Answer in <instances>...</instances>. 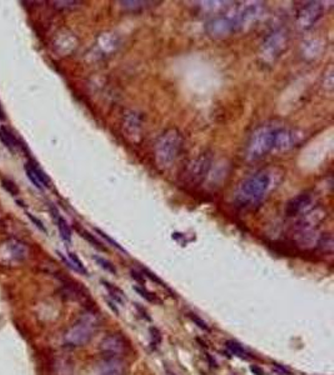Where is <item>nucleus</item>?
<instances>
[{"label": "nucleus", "mask_w": 334, "mask_h": 375, "mask_svg": "<svg viewBox=\"0 0 334 375\" xmlns=\"http://www.w3.org/2000/svg\"><path fill=\"white\" fill-rule=\"evenodd\" d=\"M289 34L286 29L279 28L266 35L259 52V58L263 64H273L288 48Z\"/></svg>", "instance_id": "39448f33"}, {"label": "nucleus", "mask_w": 334, "mask_h": 375, "mask_svg": "<svg viewBox=\"0 0 334 375\" xmlns=\"http://www.w3.org/2000/svg\"><path fill=\"white\" fill-rule=\"evenodd\" d=\"M94 260H96V262H98V264L100 265V266L103 268V269H106V272H112V274H116V268H114V265H112V262H109L108 260L103 259V258H99V256H94Z\"/></svg>", "instance_id": "393cba45"}, {"label": "nucleus", "mask_w": 334, "mask_h": 375, "mask_svg": "<svg viewBox=\"0 0 334 375\" xmlns=\"http://www.w3.org/2000/svg\"><path fill=\"white\" fill-rule=\"evenodd\" d=\"M212 162H213V155L209 152H203V154L198 155L196 159L192 160L186 165L183 176H182L184 184L192 188L200 185L210 172Z\"/></svg>", "instance_id": "423d86ee"}, {"label": "nucleus", "mask_w": 334, "mask_h": 375, "mask_svg": "<svg viewBox=\"0 0 334 375\" xmlns=\"http://www.w3.org/2000/svg\"><path fill=\"white\" fill-rule=\"evenodd\" d=\"M83 236H84V238H86V239H88V240H89V242H92V244H93V245H96V248H98V249H100V250H106V246H103V244H102V242H98V240H96V238H93V236H92V235H90V234H89V232H83Z\"/></svg>", "instance_id": "c756f323"}, {"label": "nucleus", "mask_w": 334, "mask_h": 375, "mask_svg": "<svg viewBox=\"0 0 334 375\" xmlns=\"http://www.w3.org/2000/svg\"><path fill=\"white\" fill-rule=\"evenodd\" d=\"M272 174L268 170H259L256 174L250 175L246 178L236 192V206L242 209H248V208H254L263 202L266 195L272 188Z\"/></svg>", "instance_id": "f257e3e1"}, {"label": "nucleus", "mask_w": 334, "mask_h": 375, "mask_svg": "<svg viewBox=\"0 0 334 375\" xmlns=\"http://www.w3.org/2000/svg\"><path fill=\"white\" fill-rule=\"evenodd\" d=\"M0 140H2L3 144L10 150H16V148L20 146L16 135H14L8 128L3 126V125H0Z\"/></svg>", "instance_id": "dca6fc26"}, {"label": "nucleus", "mask_w": 334, "mask_h": 375, "mask_svg": "<svg viewBox=\"0 0 334 375\" xmlns=\"http://www.w3.org/2000/svg\"><path fill=\"white\" fill-rule=\"evenodd\" d=\"M6 248H8V252L10 254V258L16 262H23L28 258L29 250L28 246H26L24 242H19L16 239H12L9 240L8 244H6Z\"/></svg>", "instance_id": "4468645a"}, {"label": "nucleus", "mask_w": 334, "mask_h": 375, "mask_svg": "<svg viewBox=\"0 0 334 375\" xmlns=\"http://www.w3.org/2000/svg\"><path fill=\"white\" fill-rule=\"evenodd\" d=\"M168 375H173V374H170V372H168Z\"/></svg>", "instance_id": "72a5a7b5"}, {"label": "nucleus", "mask_w": 334, "mask_h": 375, "mask_svg": "<svg viewBox=\"0 0 334 375\" xmlns=\"http://www.w3.org/2000/svg\"><path fill=\"white\" fill-rule=\"evenodd\" d=\"M68 258H69V262H66H66H68L69 266L73 268V269L76 270V272H82V274H88L86 266L83 265L82 260L76 256V254H74V252H68Z\"/></svg>", "instance_id": "aec40b11"}, {"label": "nucleus", "mask_w": 334, "mask_h": 375, "mask_svg": "<svg viewBox=\"0 0 334 375\" xmlns=\"http://www.w3.org/2000/svg\"><path fill=\"white\" fill-rule=\"evenodd\" d=\"M226 348H228V350L232 352V354L236 355V356L242 358V359H246V360L250 359L248 352H246L242 345H239L238 342L229 340V342H226Z\"/></svg>", "instance_id": "6ab92c4d"}, {"label": "nucleus", "mask_w": 334, "mask_h": 375, "mask_svg": "<svg viewBox=\"0 0 334 375\" xmlns=\"http://www.w3.org/2000/svg\"><path fill=\"white\" fill-rule=\"evenodd\" d=\"M100 326V319L93 312H86L78 322L66 332L63 342L69 348L86 346L92 342Z\"/></svg>", "instance_id": "7ed1b4c3"}, {"label": "nucleus", "mask_w": 334, "mask_h": 375, "mask_svg": "<svg viewBox=\"0 0 334 375\" xmlns=\"http://www.w3.org/2000/svg\"><path fill=\"white\" fill-rule=\"evenodd\" d=\"M250 370H252V372H256V375H266V374H264L263 370H260V369H259V368H256V366H252V368H250Z\"/></svg>", "instance_id": "2f4dec72"}, {"label": "nucleus", "mask_w": 334, "mask_h": 375, "mask_svg": "<svg viewBox=\"0 0 334 375\" xmlns=\"http://www.w3.org/2000/svg\"><path fill=\"white\" fill-rule=\"evenodd\" d=\"M324 8L320 2H309L300 9L296 16V25L300 30H309L323 16Z\"/></svg>", "instance_id": "1a4fd4ad"}, {"label": "nucleus", "mask_w": 334, "mask_h": 375, "mask_svg": "<svg viewBox=\"0 0 334 375\" xmlns=\"http://www.w3.org/2000/svg\"><path fill=\"white\" fill-rule=\"evenodd\" d=\"M53 214H54L53 215L54 219H56V224H58V229H59V232H60L62 239H63L66 242H68V244H70L72 242L70 226H69V224L66 222V220L64 219L63 216H60V214H59L58 210H56V208H53Z\"/></svg>", "instance_id": "2eb2a0df"}, {"label": "nucleus", "mask_w": 334, "mask_h": 375, "mask_svg": "<svg viewBox=\"0 0 334 375\" xmlns=\"http://www.w3.org/2000/svg\"><path fill=\"white\" fill-rule=\"evenodd\" d=\"M264 9H266V6H264L263 2H253V4L246 5L243 9L238 10V12H234L236 32H243V30L253 26L262 18Z\"/></svg>", "instance_id": "0eeeda50"}, {"label": "nucleus", "mask_w": 334, "mask_h": 375, "mask_svg": "<svg viewBox=\"0 0 334 375\" xmlns=\"http://www.w3.org/2000/svg\"><path fill=\"white\" fill-rule=\"evenodd\" d=\"M96 375H126V364L118 358H106L99 365Z\"/></svg>", "instance_id": "ddd939ff"}, {"label": "nucleus", "mask_w": 334, "mask_h": 375, "mask_svg": "<svg viewBox=\"0 0 334 375\" xmlns=\"http://www.w3.org/2000/svg\"><path fill=\"white\" fill-rule=\"evenodd\" d=\"M299 142V135L294 130L286 128H276L274 138V150L286 152L292 149Z\"/></svg>", "instance_id": "9b49d317"}, {"label": "nucleus", "mask_w": 334, "mask_h": 375, "mask_svg": "<svg viewBox=\"0 0 334 375\" xmlns=\"http://www.w3.org/2000/svg\"><path fill=\"white\" fill-rule=\"evenodd\" d=\"M6 112H4L3 108H2V105H0V122H3V120H6Z\"/></svg>", "instance_id": "473e14b6"}, {"label": "nucleus", "mask_w": 334, "mask_h": 375, "mask_svg": "<svg viewBox=\"0 0 334 375\" xmlns=\"http://www.w3.org/2000/svg\"><path fill=\"white\" fill-rule=\"evenodd\" d=\"M189 318H190L192 322H193L196 325H198V326L200 328V329L206 330V332H210V328L208 326V324H206V322H204V320H202L199 316H196V314H189Z\"/></svg>", "instance_id": "cd10ccee"}, {"label": "nucleus", "mask_w": 334, "mask_h": 375, "mask_svg": "<svg viewBox=\"0 0 334 375\" xmlns=\"http://www.w3.org/2000/svg\"><path fill=\"white\" fill-rule=\"evenodd\" d=\"M26 175H28L29 180H30V182H33L34 186H36V189H39V190H44L43 185H42L40 182H39L38 178L36 176V174H34V172H33V170L30 169V166H29V164H26Z\"/></svg>", "instance_id": "a878e982"}, {"label": "nucleus", "mask_w": 334, "mask_h": 375, "mask_svg": "<svg viewBox=\"0 0 334 375\" xmlns=\"http://www.w3.org/2000/svg\"><path fill=\"white\" fill-rule=\"evenodd\" d=\"M312 202H313V196H312L309 192L299 194L298 196L293 198V199L286 204V215H288L289 218H293L296 216V215L303 214L306 210L310 209Z\"/></svg>", "instance_id": "f8f14e48"}, {"label": "nucleus", "mask_w": 334, "mask_h": 375, "mask_svg": "<svg viewBox=\"0 0 334 375\" xmlns=\"http://www.w3.org/2000/svg\"><path fill=\"white\" fill-rule=\"evenodd\" d=\"M28 164H29V166H30V169L33 170L34 174H36V176L38 178L39 182H40V184L43 185L44 189H46V188L50 186V179H49L48 175H46V172H44V170L42 169V168L39 166V165L36 164V162H28Z\"/></svg>", "instance_id": "f3484780"}, {"label": "nucleus", "mask_w": 334, "mask_h": 375, "mask_svg": "<svg viewBox=\"0 0 334 375\" xmlns=\"http://www.w3.org/2000/svg\"><path fill=\"white\" fill-rule=\"evenodd\" d=\"M96 232H98V234L99 235H100V236L102 238H103V239H106V242H109V244H112V245H113V246L114 248H116V249H118V250H120V252H126V250H124L123 249V248H122L120 246V245H119L118 244V242H116V240H113V239H112V238L110 236H109V235L108 234H106V232H102V230H99V229H96Z\"/></svg>", "instance_id": "c85d7f7f"}, {"label": "nucleus", "mask_w": 334, "mask_h": 375, "mask_svg": "<svg viewBox=\"0 0 334 375\" xmlns=\"http://www.w3.org/2000/svg\"><path fill=\"white\" fill-rule=\"evenodd\" d=\"M206 32L213 38H224L229 36L236 30V19H234V12L230 14H223L214 18L206 24Z\"/></svg>", "instance_id": "6e6552de"}, {"label": "nucleus", "mask_w": 334, "mask_h": 375, "mask_svg": "<svg viewBox=\"0 0 334 375\" xmlns=\"http://www.w3.org/2000/svg\"><path fill=\"white\" fill-rule=\"evenodd\" d=\"M28 218H29V219H30V220H32V222H34V224H36V228H38V229H40V230H42V232H46H46H46V226H44V225H43V222H40V220H39V219H36V216H34V215H33V214H30V212H28Z\"/></svg>", "instance_id": "7c9ffc66"}, {"label": "nucleus", "mask_w": 334, "mask_h": 375, "mask_svg": "<svg viewBox=\"0 0 334 375\" xmlns=\"http://www.w3.org/2000/svg\"><path fill=\"white\" fill-rule=\"evenodd\" d=\"M103 284H104V286H106V289H108V292H110V295H112V296H113L114 300H116V302H122L124 299H126V296H124V295H126V294H124V292H122L120 289H118V288L113 286V285L109 284V282H103Z\"/></svg>", "instance_id": "4be33fe9"}, {"label": "nucleus", "mask_w": 334, "mask_h": 375, "mask_svg": "<svg viewBox=\"0 0 334 375\" xmlns=\"http://www.w3.org/2000/svg\"><path fill=\"white\" fill-rule=\"evenodd\" d=\"M2 184H3V188L4 189L6 190V192H9L10 195H13V196H16V195L19 194V189L18 186H16V184H14L12 180H8V179H3L2 180Z\"/></svg>", "instance_id": "b1692460"}, {"label": "nucleus", "mask_w": 334, "mask_h": 375, "mask_svg": "<svg viewBox=\"0 0 334 375\" xmlns=\"http://www.w3.org/2000/svg\"><path fill=\"white\" fill-rule=\"evenodd\" d=\"M119 4H122V8H123L124 10L136 12L148 8V5L153 4V2H120Z\"/></svg>", "instance_id": "a211bd4d"}, {"label": "nucleus", "mask_w": 334, "mask_h": 375, "mask_svg": "<svg viewBox=\"0 0 334 375\" xmlns=\"http://www.w3.org/2000/svg\"><path fill=\"white\" fill-rule=\"evenodd\" d=\"M56 368L58 370V375H72L73 374V364L66 359L56 360Z\"/></svg>", "instance_id": "412c9836"}, {"label": "nucleus", "mask_w": 334, "mask_h": 375, "mask_svg": "<svg viewBox=\"0 0 334 375\" xmlns=\"http://www.w3.org/2000/svg\"><path fill=\"white\" fill-rule=\"evenodd\" d=\"M184 148V138L176 128L164 132L154 145V159L159 169L166 170L173 166L179 159Z\"/></svg>", "instance_id": "f03ea898"}, {"label": "nucleus", "mask_w": 334, "mask_h": 375, "mask_svg": "<svg viewBox=\"0 0 334 375\" xmlns=\"http://www.w3.org/2000/svg\"><path fill=\"white\" fill-rule=\"evenodd\" d=\"M319 248H320V250H323L324 252H333V240H332V238L329 236H323L322 238L320 240H318V244Z\"/></svg>", "instance_id": "5701e85b"}, {"label": "nucleus", "mask_w": 334, "mask_h": 375, "mask_svg": "<svg viewBox=\"0 0 334 375\" xmlns=\"http://www.w3.org/2000/svg\"><path fill=\"white\" fill-rule=\"evenodd\" d=\"M53 4L56 9L63 10V9H73V8L78 6L80 2H54Z\"/></svg>", "instance_id": "bb28decb"}, {"label": "nucleus", "mask_w": 334, "mask_h": 375, "mask_svg": "<svg viewBox=\"0 0 334 375\" xmlns=\"http://www.w3.org/2000/svg\"><path fill=\"white\" fill-rule=\"evenodd\" d=\"M102 354L106 355V358H118L122 354H124L126 350V344L122 336L116 334L106 335L99 345Z\"/></svg>", "instance_id": "9d476101"}, {"label": "nucleus", "mask_w": 334, "mask_h": 375, "mask_svg": "<svg viewBox=\"0 0 334 375\" xmlns=\"http://www.w3.org/2000/svg\"><path fill=\"white\" fill-rule=\"evenodd\" d=\"M276 126L263 125L254 130L246 148V158L249 162H258L274 150Z\"/></svg>", "instance_id": "20e7f679"}]
</instances>
